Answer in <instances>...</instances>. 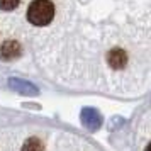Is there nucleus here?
<instances>
[{"instance_id":"nucleus-1","label":"nucleus","mask_w":151,"mask_h":151,"mask_svg":"<svg viewBox=\"0 0 151 151\" xmlns=\"http://www.w3.org/2000/svg\"><path fill=\"white\" fill-rule=\"evenodd\" d=\"M55 17V5L49 0H34L27 9V21L32 26H48Z\"/></svg>"},{"instance_id":"nucleus-2","label":"nucleus","mask_w":151,"mask_h":151,"mask_svg":"<svg viewBox=\"0 0 151 151\" xmlns=\"http://www.w3.org/2000/svg\"><path fill=\"white\" fill-rule=\"evenodd\" d=\"M80 117H82V124L90 131H97L100 127V124H102V116L92 107H85L82 110Z\"/></svg>"},{"instance_id":"nucleus-3","label":"nucleus","mask_w":151,"mask_h":151,"mask_svg":"<svg viewBox=\"0 0 151 151\" xmlns=\"http://www.w3.org/2000/svg\"><path fill=\"white\" fill-rule=\"evenodd\" d=\"M21 55V44L17 41H5L0 46V60L10 61Z\"/></svg>"},{"instance_id":"nucleus-4","label":"nucleus","mask_w":151,"mask_h":151,"mask_svg":"<svg viewBox=\"0 0 151 151\" xmlns=\"http://www.w3.org/2000/svg\"><path fill=\"white\" fill-rule=\"evenodd\" d=\"M9 85L17 93H24V95H36L37 93V88H36L32 83L26 82V80H21V78H10L9 80Z\"/></svg>"},{"instance_id":"nucleus-5","label":"nucleus","mask_w":151,"mask_h":151,"mask_svg":"<svg viewBox=\"0 0 151 151\" xmlns=\"http://www.w3.org/2000/svg\"><path fill=\"white\" fill-rule=\"evenodd\" d=\"M107 63H109L110 68L114 70H121L126 66L127 63V55L124 53L122 49H112L107 53Z\"/></svg>"},{"instance_id":"nucleus-6","label":"nucleus","mask_w":151,"mask_h":151,"mask_svg":"<svg viewBox=\"0 0 151 151\" xmlns=\"http://www.w3.org/2000/svg\"><path fill=\"white\" fill-rule=\"evenodd\" d=\"M22 151H44V144L37 137H29L22 146Z\"/></svg>"},{"instance_id":"nucleus-7","label":"nucleus","mask_w":151,"mask_h":151,"mask_svg":"<svg viewBox=\"0 0 151 151\" xmlns=\"http://www.w3.org/2000/svg\"><path fill=\"white\" fill-rule=\"evenodd\" d=\"M21 0H0V10H12L19 5Z\"/></svg>"},{"instance_id":"nucleus-8","label":"nucleus","mask_w":151,"mask_h":151,"mask_svg":"<svg viewBox=\"0 0 151 151\" xmlns=\"http://www.w3.org/2000/svg\"><path fill=\"white\" fill-rule=\"evenodd\" d=\"M144 151H151V143L148 144V146H146V150H144Z\"/></svg>"}]
</instances>
